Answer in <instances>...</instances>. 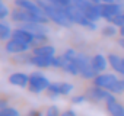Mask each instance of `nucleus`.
<instances>
[{
  "label": "nucleus",
  "instance_id": "obj_17",
  "mask_svg": "<svg viewBox=\"0 0 124 116\" xmlns=\"http://www.w3.org/2000/svg\"><path fill=\"white\" fill-rule=\"evenodd\" d=\"M108 65H109L108 57H105V55H102V54H96V55L92 57V67H93V70L96 71V74L104 73Z\"/></svg>",
  "mask_w": 124,
  "mask_h": 116
},
{
  "label": "nucleus",
  "instance_id": "obj_28",
  "mask_svg": "<svg viewBox=\"0 0 124 116\" xmlns=\"http://www.w3.org/2000/svg\"><path fill=\"white\" fill-rule=\"evenodd\" d=\"M86 100H88L86 94H79V96H75V97L72 99V102H73L75 104H82V103H85Z\"/></svg>",
  "mask_w": 124,
  "mask_h": 116
},
{
  "label": "nucleus",
  "instance_id": "obj_26",
  "mask_svg": "<svg viewBox=\"0 0 124 116\" xmlns=\"http://www.w3.org/2000/svg\"><path fill=\"white\" fill-rule=\"evenodd\" d=\"M51 3H53V5H55V6H58V7L66 9V7H69V6H72V5H73V0H53Z\"/></svg>",
  "mask_w": 124,
  "mask_h": 116
},
{
  "label": "nucleus",
  "instance_id": "obj_1",
  "mask_svg": "<svg viewBox=\"0 0 124 116\" xmlns=\"http://www.w3.org/2000/svg\"><path fill=\"white\" fill-rule=\"evenodd\" d=\"M37 3L39 5V7L44 10L45 16L53 22L55 23L57 26H63V28H70L73 23L70 22V19L67 18L66 15V9L63 7H58L50 2H45V0H37Z\"/></svg>",
  "mask_w": 124,
  "mask_h": 116
},
{
  "label": "nucleus",
  "instance_id": "obj_8",
  "mask_svg": "<svg viewBox=\"0 0 124 116\" xmlns=\"http://www.w3.org/2000/svg\"><path fill=\"white\" fill-rule=\"evenodd\" d=\"M73 90V84L70 83H66V81H57V83H51L50 87L47 89V93L51 99H55L58 96H67L70 94Z\"/></svg>",
  "mask_w": 124,
  "mask_h": 116
},
{
  "label": "nucleus",
  "instance_id": "obj_27",
  "mask_svg": "<svg viewBox=\"0 0 124 116\" xmlns=\"http://www.w3.org/2000/svg\"><path fill=\"white\" fill-rule=\"evenodd\" d=\"M61 113H60V110H58V107L57 106H50L48 109H47V113L44 115V116H60Z\"/></svg>",
  "mask_w": 124,
  "mask_h": 116
},
{
  "label": "nucleus",
  "instance_id": "obj_16",
  "mask_svg": "<svg viewBox=\"0 0 124 116\" xmlns=\"http://www.w3.org/2000/svg\"><path fill=\"white\" fill-rule=\"evenodd\" d=\"M21 28L29 31L32 35H48V26L45 23H37V22H31V23H23L19 25Z\"/></svg>",
  "mask_w": 124,
  "mask_h": 116
},
{
  "label": "nucleus",
  "instance_id": "obj_13",
  "mask_svg": "<svg viewBox=\"0 0 124 116\" xmlns=\"http://www.w3.org/2000/svg\"><path fill=\"white\" fill-rule=\"evenodd\" d=\"M12 39H16V41H19V42H23V44H26V45H29V46L32 48V46H34L35 36H34L29 31H26V29H23V28L19 26V28L13 29Z\"/></svg>",
  "mask_w": 124,
  "mask_h": 116
},
{
  "label": "nucleus",
  "instance_id": "obj_11",
  "mask_svg": "<svg viewBox=\"0 0 124 116\" xmlns=\"http://www.w3.org/2000/svg\"><path fill=\"white\" fill-rule=\"evenodd\" d=\"M5 49H6V52L8 54H12V55H19V54H25V52H28L29 49H32L29 45H26V44H23V42H19V41H16V39H9L8 42H6V45H5Z\"/></svg>",
  "mask_w": 124,
  "mask_h": 116
},
{
  "label": "nucleus",
  "instance_id": "obj_24",
  "mask_svg": "<svg viewBox=\"0 0 124 116\" xmlns=\"http://www.w3.org/2000/svg\"><path fill=\"white\" fill-rule=\"evenodd\" d=\"M108 23H112L114 26H117L118 29L121 28V26H124V13H120V15H117L115 18H112Z\"/></svg>",
  "mask_w": 124,
  "mask_h": 116
},
{
  "label": "nucleus",
  "instance_id": "obj_3",
  "mask_svg": "<svg viewBox=\"0 0 124 116\" xmlns=\"http://www.w3.org/2000/svg\"><path fill=\"white\" fill-rule=\"evenodd\" d=\"M10 19L19 25H23V23H31V22H37V23H48V18L45 15H34V13H29L23 9H19V7H15L12 9L10 12Z\"/></svg>",
  "mask_w": 124,
  "mask_h": 116
},
{
  "label": "nucleus",
  "instance_id": "obj_4",
  "mask_svg": "<svg viewBox=\"0 0 124 116\" xmlns=\"http://www.w3.org/2000/svg\"><path fill=\"white\" fill-rule=\"evenodd\" d=\"M66 15H67V18L70 19V22H72L73 25L83 26V28H86V29H89V31H95V29H96V23L92 22V20H89V19L85 16V13L78 7L75 3H73L72 6L66 7Z\"/></svg>",
  "mask_w": 124,
  "mask_h": 116
},
{
  "label": "nucleus",
  "instance_id": "obj_33",
  "mask_svg": "<svg viewBox=\"0 0 124 116\" xmlns=\"http://www.w3.org/2000/svg\"><path fill=\"white\" fill-rule=\"evenodd\" d=\"M5 107H8L6 100H2V102H0V109H5Z\"/></svg>",
  "mask_w": 124,
  "mask_h": 116
},
{
  "label": "nucleus",
  "instance_id": "obj_29",
  "mask_svg": "<svg viewBox=\"0 0 124 116\" xmlns=\"http://www.w3.org/2000/svg\"><path fill=\"white\" fill-rule=\"evenodd\" d=\"M60 116H76V113H75V110H66V112H63V113H61Z\"/></svg>",
  "mask_w": 124,
  "mask_h": 116
},
{
  "label": "nucleus",
  "instance_id": "obj_10",
  "mask_svg": "<svg viewBox=\"0 0 124 116\" xmlns=\"http://www.w3.org/2000/svg\"><path fill=\"white\" fill-rule=\"evenodd\" d=\"M114 94L107 91L105 89H101L98 86H92L88 89L86 91V97L88 100H92V102H107L109 97H112Z\"/></svg>",
  "mask_w": 124,
  "mask_h": 116
},
{
  "label": "nucleus",
  "instance_id": "obj_21",
  "mask_svg": "<svg viewBox=\"0 0 124 116\" xmlns=\"http://www.w3.org/2000/svg\"><path fill=\"white\" fill-rule=\"evenodd\" d=\"M12 35H13V29L10 28V25L6 23L5 20H2L0 22V39L8 42L12 38Z\"/></svg>",
  "mask_w": 124,
  "mask_h": 116
},
{
  "label": "nucleus",
  "instance_id": "obj_25",
  "mask_svg": "<svg viewBox=\"0 0 124 116\" xmlns=\"http://www.w3.org/2000/svg\"><path fill=\"white\" fill-rule=\"evenodd\" d=\"M8 16H10V10H9V7L6 6L5 2H0V19L5 20Z\"/></svg>",
  "mask_w": 124,
  "mask_h": 116
},
{
  "label": "nucleus",
  "instance_id": "obj_19",
  "mask_svg": "<svg viewBox=\"0 0 124 116\" xmlns=\"http://www.w3.org/2000/svg\"><path fill=\"white\" fill-rule=\"evenodd\" d=\"M32 55H38V57H55V48L50 44H44L39 46H35L31 49Z\"/></svg>",
  "mask_w": 124,
  "mask_h": 116
},
{
  "label": "nucleus",
  "instance_id": "obj_14",
  "mask_svg": "<svg viewBox=\"0 0 124 116\" xmlns=\"http://www.w3.org/2000/svg\"><path fill=\"white\" fill-rule=\"evenodd\" d=\"M9 83L12 86H16V87H21V89H25L29 86V76L26 73H13L9 76Z\"/></svg>",
  "mask_w": 124,
  "mask_h": 116
},
{
  "label": "nucleus",
  "instance_id": "obj_7",
  "mask_svg": "<svg viewBox=\"0 0 124 116\" xmlns=\"http://www.w3.org/2000/svg\"><path fill=\"white\" fill-rule=\"evenodd\" d=\"M50 84H51L50 80L41 71H34L32 74H29V86H28V89H29L31 93L38 94V93L47 90L50 87Z\"/></svg>",
  "mask_w": 124,
  "mask_h": 116
},
{
  "label": "nucleus",
  "instance_id": "obj_31",
  "mask_svg": "<svg viewBox=\"0 0 124 116\" xmlns=\"http://www.w3.org/2000/svg\"><path fill=\"white\" fill-rule=\"evenodd\" d=\"M101 2V5H104V3H117L118 0H99Z\"/></svg>",
  "mask_w": 124,
  "mask_h": 116
},
{
  "label": "nucleus",
  "instance_id": "obj_35",
  "mask_svg": "<svg viewBox=\"0 0 124 116\" xmlns=\"http://www.w3.org/2000/svg\"><path fill=\"white\" fill-rule=\"evenodd\" d=\"M45 2H50V3H51V2H53V0H45Z\"/></svg>",
  "mask_w": 124,
  "mask_h": 116
},
{
  "label": "nucleus",
  "instance_id": "obj_32",
  "mask_svg": "<svg viewBox=\"0 0 124 116\" xmlns=\"http://www.w3.org/2000/svg\"><path fill=\"white\" fill-rule=\"evenodd\" d=\"M118 45L124 49V38H120V39H118Z\"/></svg>",
  "mask_w": 124,
  "mask_h": 116
},
{
  "label": "nucleus",
  "instance_id": "obj_20",
  "mask_svg": "<svg viewBox=\"0 0 124 116\" xmlns=\"http://www.w3.org/2000/svg\"><path fill=\"white\" fill-rule=\"evenodd\" d=\"M53 61H54V57H38V55H32L29 65H34V67H38V68H48V67H53Z\"/></svg>",
  "mask_w": 124,
  "mask_h": 116
},
{
  "label": "nucleus",
  "instance_id": "obj_23",
  "mask_svg": "<svg viewBox=\"0 0 124 116\" xmlns=\"http://www.w3.org/2000/svg\"><path fill=\"white\" fill-rule=\"evenodd\" d=\"M0 116H21L19 110L12 107V106H8L5 109H0Z\"/></svg>",
  "mask_w": 124,
  "mask_h": 116
},
{
  "label": "nucleus",
  "instance_id": "obj_22",
  "mask_svg": "<svg viewBox=\"0 0 124 116\" xmlns=\"http://www.w3.org/2000/svg\"><path fill=\"white\" fill-rule=\"evenodd\" d=\"M118 32H120V29H118L117 26H114L112 23H107V25L102 26V29H101V33H102L105 38H112V36H115Z\"/></svg>",
  "mask_w": 124,
  "mask_h": 116
},
{
  "label": "nucleus",
  "instance_id": "obj_2",
  "mask_svg": "<svg viewBox=\"0 0 124 116\" xmlns=\"http://www.w3.org/2000/svg\"><path fill=\"white\" fill-rule=\"evenodd\" d=\"M93 86L105 89L112 94H121L124 91V80L118 78L115 74L111 73H101L93 78Z\"/></svg>",
  "mask_w": 124,
  "mask_h": 116
},
{
  "label": "nucleus",
  "instance_id": "obj_12",
  "mask_svg": "<svg viewBox=\"0 0 124 116\" xmlns=\"http://www.w3.org/2000/svg\"><path fill=\"white\" fill-rule=\"evenodd\" d=\"M15 7L23 9V10L34 13V15H45L44 10L37 3V0H15Z\"/></svg>",
  "mask_w": 124,
  "mask_h": 116
},
{
  "label": "nucleus",
  "instance_id": "obj_18",
  "mask_svg": "<svg viewBox=\"0 0 124 116\" xmlns=\"http://www.w3.org/2000/svg\"><path fill=\"white\" fill-rule=\"evenodd\" d=\"M108 63H109V67L117 74L124 76V58L123 57H120L117 54H109L108 55Z\"/></svg>",
  "mask_w": 124,
  "mask_h": 116
},
{
  "label": "nucleus",
  "instance_id": "obj_15",
  "mask_svg": "<svg viewBox=\"0 0 124 116\" xmlns=\"http://www.w3.org/2000/svg\"><path fill=\"white\" fill-rule=\"evenodd\" d=\"M105 104H107V110L111 116H124V106L120 102H117L115 96L109 97L105 102Z\"/></svg>",
  "mask_w": 124,
  "mask_h": 116
},
{
  "label": "nucleus",
  "instance_id": "obj_34",
  "mask_svg": "<svg viewBox=\"0 0 124 116\" xmlns=\"http://www.w3.org/2000/svg\"><path fill=\"white\" fill-rule=\"evenodd\" d=\"M118 33H120V38H124V26L120 28V32H118Z\"/></svg>",
  "mask_w": 124,
  "mask_h": 116
},
{
  "label": "nucleus",
  "instance_id": "obj_9",
  "mask_svg": "<svg viewBox=\"0 0 124 116\" xmlns=\"http://www.w3.org/2000/svg\"><path fill=\"white\" fill-rule=\"evenodd\" d=\"M120 13H124V6L120 5L118 2L117 3H104V5H101V15H102V19H105L107 22H109L112 18H115Z\"/></svg>",
  "mask_w": 124,
  "mask_h": 116
},
{
  "label": "nucleus",
  "instance_id": "obj_5",
  "mask_svg": "<svg viewBox=\"0 0 124 116\" xmlns=\"http://www.w3.org/2000/svg\"><path fill=\"white\" fill-rule=\"evenodd\" d=\"M76 64L79 68V76H82L86 80H93L98 74L92 67V57L86 55L85 52H78L76 57Z\"/></svg>",
  "mask_w": 124,
  "mask_h": 116
},
{
  "label": "nucleus",
  "instance_id": "obj_6",
  "mask_svg": "<svg viewBox=\"0 0 124 116\" xmlns=\"http://www.w3.org/2000/svg\"><path fill=\"white\" fill-rule=\"evenodd\" d=\"M73 3L85 13V16L92 20V22H98L99 19H102L101 15V5L98 3H92V2H86V0H73Z\"/></svg>",
  "mask_w": 124,
  "mask_h": 116
},
{
  "label": "nucleus",
  "instance_id": "obj_30",
  "mask_svg": "<svg viewBox=\"0 0 124 116\" xmlns=\"http://www.w3.org/2000/svg\"><path fill=\"white\" fill-rule=\"evenodd\" d=\"M26 116H42V113H41L39 110H31Z\"/></svg>",
  "mask_w": 124,
  "mask_h": 116
}]
</instances>
